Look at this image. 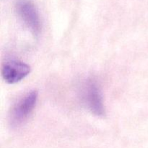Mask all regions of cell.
<instances>
[{
	"instance_id": "2",
	"label": "cell",
	"mask_w": 148,
	"mask_h": 148,
	"mask_svg": "<svg viewBox=\"0 0 148 148\" xmlns=\"http://www.w3.org/2000/svg\"><path fill=\"white\" fill-rule=\"evenodd\" d=\"M15 10L17 15L25 25L35 35H38L41 30L40 14L31 0H17Z\"/></svg>"
},
{
	"instance_id": "1",
	"label": "cell",
	"mask_w": 148,
	"mask_h": 148,
	"mask_svg": "<svg viewBox=\"0 0 148 148\" xmlns=\"http://www.w3.org/2000/svg\"><path fill=\"white\" fill-rule=\"evenodd\" d=\"M82 100L88 110L97 116L106 114L101 88L95 79H88L82 88Z\"/></svg>"
},
{
	"instance_id": "4",
	"label": "cell",
	"mask_w": 148,
	"mask_h": 148,
	"mask_svg": "<svg viewBox=\"0 0 148 148\" xmlns=\"http://www.w3.org/2000/svg\"><path fill=\"white\" fill-rule=\"evenodd\" d=\"M30 66L18 60H8L1 68V75L5 82L14 84L20 82L30 74Z\"/></svg>"
},
{
	"instance_id": "3",
	"label": "cell",
	"mask_w": 148,
	"mask_h": 148,
	"mask_svg": "<svg viewBox=\"0 0 148 148\" xmlns=\"http://www.w3.org/2000/svg\"><path fill=\"white\" fill-rule=\"evenodd\" d=\"M38 100L37 91H30L21 98L12 108L10 122L12 127H19L28 119L34 109Z\"/></svg>"
}]
</instances>
